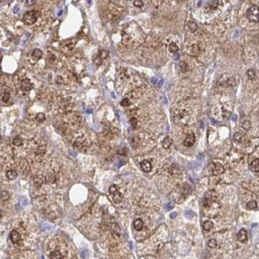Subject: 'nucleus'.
<instances>
[{
	"label": "nucleus",
	"instance_id": "f257e3e1",
	"mask_svg": "<svg viewBox=\"0 0 259 259\" xmlns=\"http://www.w3.org/2000/svg\"><path fill=\"white\" fill-rule=\"evenodd\" d=\"M39 13L37 10H30V11L26 12L24 16H23V22L27 25H31L36 23L38 19Z\"/></svg>",
	"mask_w": 259,
	"mask_h": 259
},
{
	"label": "nucleus",
	"instance_id": "f03ea898",
	"mask_svg": "<svg viewBox=\"0 0 259 259\" xmlns=\"http://www.w3.org/2000/svg\"><path fill=\"white\" fill-rule=\"evenodd\" d=\"M246 16L250 22L257 23L259 22V7L256 5L250 6L246 11Z\"/></svg>",
	"mask_w": 259,
	"mask_h": 259
},
{
	"label": "nucleus",
	"instance_id": "7ed1b4c3",
	"mask_svg": "<svg viewBox=\"0 0 259 259\" xmlns=\"http://www.w3.org/2000/svg\"><path fill=\"white\" fill-rule=\"evenodd\" d=\"M209 170L214 175L223 174L225 172V167L220 163H211L209 165Z\"/></svg>",
	"mask_w": 259,
	"mask_h": 259
},
{
	"label": "nucleus",
	"instance_id": "20e7f679",
	"mask_svg": "<svg viewBox=\"0 0 259 259\" xmlns=\"http://www.w3.org/2000/svg\"><path fill=\"white\" fill-rule=\"evenodd\" d=\"M109 192H110V193L111 195H112V200H113V201L115 202V203H117V204H118L121 202L122 201V194L118 192V190H117V187L116 185H112V186H111L110 187V188H109Z\"/></svg>",
	"mask_w": 259,
	"mask_h": 259
},
{
	"label": "nucleus",
	"instance_id": "39448f33",
	"mask_svg": "<svg viewBox=\"0 0 259 259\" xmlns=\"http://www.w3.org/2000/svg\"><path fill=\"white\" fill-rule=\"evenodd\" d=\"M21 88L24 92H29L32 88V84L29 79H24L21 82Z\"/></svg>",
	"mask_w": 259,
	"mask_h": 259
},
{
	"label": "nucleus",
	"instance_id": "423d86ee",
	"mask_svg": "<svg viewBox=\"0 0 259 259\" xmlns=\"http://www.w3.org/2000/svg\"><path fill=\"white\" fill-rule=\"evenodd\" d=\"M19 169L23 174H27L29 171V165L26 160L21 159L19 161Z\"/></svg>",
	"mask_w": 259,
	"mask_h": 259
},
{
	"label": "nucleus",
	"instance_id": "0eeeda50",
	"mask_svg": "<svg viewBox=\"0 0 259 259\" xmlns=\"http://www.w3.org/2000/svg\"><path fill=\"white\" fill-rule=\"evenodd\" d=\"M194 142H195V136L193 134H189V135H187V137L183 141V145L186 147H191L194 144Z\"/></svg>",
	"mask_w": 259,
	"mask_h": 259
},
{
	"label": "nucleus",
	"instance_id": "6e6552de",
	"mask_svg": "<svg viewBox=\"0 0 259 259\" xmlns=\"http://www.w3.org/2000/svg\"><path fill=\"white\" fill-rule=\"evenodd\" d=\"M10 241L13 244H17V243H19V241L21 240V237H20V234L16 231H12L10 234Z\"/></svg>",
	"mask_w": 259,
	"mask_h": 259
},
{
	"label": "nucleus",
	"instance_id": "1a4fd4ad",
	"mask_svg": "<svg viewBox=\"0 0 259 259\" xmlns=\"http://www.w3.org/2000/svg\"><path fill=\"white\" fill-rule=\"evenodd\" d=\"M141 168H142L143 171L144 172H149L152 169V165H151L150 162L148 160H144V161L141 163Z\"/></svg>",
	"mask_w": 259,
	"mask_h": 259
},
{
	"label": "nucleus",
	"instance_id": "9d476101",
	"mask_svg": "<svg viewBox=\"0 0 259 259\" xmlns=\"http://www.w3.org/2000/svg\"><path fill=\"white\" fill-rule=\"evenodd\" d=\"M250 168L251 171L257 173L259 172V158H255L250 164Z\"/></svg>",
	"mask_w": 259,
	"mask_h": 259
},
{
	"label": "nucleus",
	"instance_id": "9b49d317",
	"mask_svg": "<svg viewBox=\"0 0 259 259\" xmlns=\"http://www.w3.org/2000/svg\"><path fill=\"white\" fill-rule=\"evenodd\" d=\"M237 239H238V241L242 242V243H244V242H245L247 240V231L245 229H241L238 231V233H237Z\"/></svg>",
	"mask_w": 259,
	"mask_h": 259
},
{
	"label": "nucleus",
	"instance_id": "f8f14e48",
	"mask_svg": "<svg viewBox=\"0 0 259 259\" xmlns=\"http://www.w3.org/2000/svg\"><path fill=\"white\" fill-rule=\"evenodd\" d=\"M31 57L35 61L40 60V59L43 57V52H42V50L38 49V48H35V49H34L32 51V53H31Z\"/></svg>",
	"mask_w": 259,
	"mask_h": 259
},
{
	"label": "nucleus",
	"instance_id": "ddd939ff",
	"mask_svg": "<svg viewBox=\"0 0 259 259\" xmlns=\"http://www.w3.org/2000/svg\"><path fill=\"white\" fill-rule=\"evenodd\" d=\"M108 55H109V52L107 51V50L103 49V50H100L99 51V53H98V56L97 59L99 61V63H101L102 62V61L106 60V59L108 57Z\"/></svg>",
	"mask_w": 259,
	"mask_h": 259
},
{
	"label": "nucleus",
	"instance_id": "4468645a",
	"mask_svg": "<svg viewBox=\"0 0 259 259\" xmlns=\"http://www.w3.org/2000/svg\"><path fill=\"white\" fill-rule=\"evenodd\" d=\"M46 152V145L42 144L40 146L37 147V149H35V155L37 156H43V155Z\"/></svg>",
	"mask_w": 259,
	"mask_h": 259
},
{
	"label": "nucleus",
	"instance_id": "2eb2a0df",
	"mask_svg": "<svg viewBox=\"0 0 259 259\" xmlns=\"http://www.w3.org/2000/svg\"><path fill=\"white\" fill-rule=\"evenodd\" d=\"M134 227L136 231H141L144 228V221L141 218H137L134 221Z\"/></svg>",
	"mask_w": 259,
	"mask_h": 259
},
{
	"label": "nucleus",
	"instance_id": "dca6fc26",
	"mask_svg": "<svg viewBox=\"0 0 259 259\" xmlns=\"http://www.w3.org/2000/svg\"><path fill=\"white\" fill-rule=\"evenodd\" d=\"M181 192H182V194L183 195H188L189 193H191V187L187 184H184L181 188Z\"/></svg>",
	"mask_w": 259,
	"mask_h": 259
},
{
	"label": "nucleus",
	"instance_id": "f3484780",
	"mask_svg": "<svg viewBox=\"0 0 259 259\" xmlns=\"http://www.w3.org/2000/svg\"><path fill=\"white\" fill-rule=\"evenodd\" d=\"M111 233L115 237H118L120 235V228L117 224H112L111 226Z\"/></svg>",
	"mask_w": 259,
	"mask_h": 259
},
{
	"label": "nucleus",
	"instance_id": "a211bd4d",
	"mask_svg": "<svg viewBox=\"0 0 259 259\" xmlns=\"http://www.w3.org/2000/svg\"><path fill=\"white\" fill-rule=\"evenodd\" d=\"M6 176L9 180H14L17 176V172L16 170H8L6 172Z\"/></svg>",
	"mask_w": 259,
	"mask_h": 259
},
{
	"label": "nucleus",
	"instance_id": "6ab92c4d",
	"mask_svg": "<svg viewBox=\"0 0 259 259\" xmlns=\"http://www.w3.org/2000/svg\"><path fill=\"white\" fill-rule=\"evenodd\" d=\"M172 139L169 137V136H167V137H165L163 139V147L164 149H168L170 146H171V144H172Z\"/></svg>",
	"mask_w": 259,
	"mask_h": 259
},
{
	"label": "nucleus",
	"instance_id": "aec40b11",
	"mask_svg": "<svg viewBox=\"0 0 259 259\" xmlns=\"http://www.w3.org/2000/svg\"><path fill=\"white\" fill-rule=\"evenodd\" d=\"M74 145L76 147H78L79 149H82L83 146H86V139H83V138H78L76 140V142H75Z\"/></svg>",
	"mask_w": 259,
	"mask_h": 259
},
{
	"label": "nucleus",
	"instance_id": "412c9836",
	"mask_svg": "<svg viewBox=\"0 0 259 259\" xmlns=\"http://www.w3.org/2000/svg\"><path fill=\"white\" fill-rule=\"evenodd\" d=\"M213 227V223L211 220H206L203 223V228L205 231H210Z\"/></svg>",
	"mask_w": 259,
	"mask_h": 259
},
{
	"label": "nucleus",
	"instance_id": "4be33fe9",
	"mask_svg": "<svg viewBox=\"0 0 259 259\" xmlns=\"http://www.w3.org/2000/svg\"><path fill=\"white\" fill-rule=\"evenodd\" d=\"M50 258L51 259H62V255L60 251L58 250H54L50 254Z\"/></svg>",
	"mask_w": 259,
	"mask_h": 259
},
{
	"label": "nucleus",
	"instance_id": "5701e85b",
	"mask_svg": "<svg viewBox=\"0 0 259 259\" xmlns=\"http://www.w3.org/2000/svg\"><path fill=\"white\" fill-rule=\"evenodd\" d=\"M256 207H257V204H256V202L255 201H250L248 202L247 205H246V208H247L248 210H254V209H256Z\"/></svg>",
	"mask_w": 259,
	"mask_h": 259
},
{
	"label": "nucleus",
	"instance_id": "b1692460",
	"mask_svg": "<svg viewBox=\"0 0 259 259\" xmlns=\"http://www.w3.org/2000/svg\"><path fill=\"white\" fill-rule=\"evenodd\" d=\"M170 173H171V174H173V175H177L178 174H181V170H180V168H179L177 166L175 165V164H174V165H172V167L170 168Z\"/></svg>",
	"mask_w": 259,
	"mask_h": 259
},
{
	"label": "nucleus",
	"instance_id": "393cba45",
	"mask_svg": "<svg viewBox=\"0 0 259 259\" xmlns=\"http://www.w3.org/2000/svg\"><path fill=\"white\" fill-rule=\"evenodd\" d=\"M168 49H169V51L171 52V53H176L179 50V47L176 43H171L169 44V46H168Z\"/></svg>",
	"mask_w": 259,
	"mask_h": 259
},
{
	"label": "nucleus",
	"instance_id": "a878e982",
	"mask_svg": "<svg viewBox=\"0 0 259 259\" xmlns=\"http://www.w3.org/2000/svg\"><path fill=\"white\" fill-rule=\"evenodd\" d=\"M187 26H188V29H190V31L191 32H195V31L197 30V29H198V25L196 23H194V22H188V24H187Z\"/></svg>",
	"mask_w": 259,
	"mask_h": 259
},
{
	"label": "nucleus",
	"instance_id": "bb28decb",
	"mask_svg": "<svg viewBox=\"0 0 259 259\" xmlns=\"http://www.w3.org/2000/svg\"><path fill=\"white\" fill-rule=\"evenodd\" d=\"M179 66H180L181 71H182V72H183V73H185V72H187V71H188V70H189V66H188V64H187V63L185 62H180Z\"/></svg>",
	"mask_w": 259,
	"mask_h": 259
},
{
	"label": "nucleus",
	"instance_id": "cd10ccee",
	"mask_svg": "<svg viewBox=\"0 0 259 259\" xmlns=\"http://www.w3.org/2000/svg\"><path fill=\"white\" fill-rule=\"evenodd\" d=\"M241 126L245 130H249L250 126H251V124H250V122L249 120H244L241 123Z\"/></svg>",
	"mask_w": 259,
	"mask_h": 259
},
{
	"label": "nucleus",
	"instance_id": "c85d7f7f",
	"mask_svg": "<svg viewBox=\"0 0 259 259\" xmlns=\"http://www.w3.org/2000/svg\"><path fill=\"white\" fill-rule=\"evenodd\" d=\"M206 245H207L208 247H210V248H215L217 245H218V242H217V240L216 239H214V238H211V239H209L207 241V243H206Z\"/></svg>",
	"mask_w": 259,
	"mask_h": 259
},
{
	"label": "nucleus",
	"instance_id": "c756f323",
	"mask_svg": "<svg viewBox=\"0 0 259 259\" xmlns=\"http://www.w3.org/2000/svg\"><path fill=\"white\" fill-rule=\"evenodd\" d=\"M130 144H131V146L133 147V148H136V147L138 146V144H139V138L137 137V136H133V137L130 139Z\"/></svg>",
	"mask_w": 259,
	"mask_h": 259
},
{
	"label": "nucleus",
	"instance_id": "7c9ffc66",
	"mask_svg": "<svg viewBox=\"0 0 259 259\" xmlns=\"http://www.w3.org/2000/svg\"><path fill=\"white\" fill-rule=\"evenodd\" d=\"M10 92L9 91H5L3 93H2V96H1L2 101H3V102H8V100L10 99Z\"/></svg>",
	"mask_w": 259,
	"mask_h": 259
},
{
	"label": "nucleus",
	"instance_id": "2f4dec72",
	"mask_svg": "<svg viewBox=\"0 0 259 259\" xmlns=\"http://www.w3.org/2000/svg\"><path fill=\"white\" fill-rule=\"evenodd\" d=\"M233 139L237 143H241L242 139H243V134L241 132H236L234 134V136H233Z\"/></svg>",
	"mask_w": 259,
	"mask_h": 259
},
{
	"label": "nucleus",
	"instance_id": "473e14b6",
	"mask_svg": "<svg viewBox=\"0 0 259 259\" xmlns=\"http://www.w3.org/2000/svg\"><path fill=\"white\" fill-rule=\"evenodd\" d=\"M12 143H13L15 146H21L23 144V139L20 136H16L13 139V141H12Z\"/></svg>",
	"mask_w": 259,
	"mask_h": 259
},
{
	"label": "nucleus",
	"instance_id": "72a5a7b5",
	"mask_svg": "<svg viewBox=\"0 0 259 259\" xmlns=\"http://www.w3.org/2000/svg\"><path fill=\"white\" fill-rule=\"evenodd\" d=\"M247 76L250 79H254L255 77H256V71L252 68L249 69L247 71Z\"/></svg>",
	"mask_w": 259,
	"mask_h": 259
},
{
	"label": "nucleus",
	"instance_id": "f704fd0d",
	"mask_svg": "<svg viewBox=\"0 0 259 259\" xmlns=\"http://www.w3.org/2000/svg\"><path fill=\"white\" fill-rule=\"evenodd\" d=\"M10 199V194L6 191H1V200L2 201H6Z\"/></svg>",
	"mask_w": 259,
	"mask_h": 259
},
{
	"label": "nucleus",
	"instance_id": "c9c22d12",
	"mask_svg": "<svg viewBox=\"0 0 259 259\" xmlns=\"http://www.w3.org/2000/svg\"><path fill=\"white\" fill-rule=\"evenodd\" d=\"M218 4H220V2H218V1H211V2H209V3H208V6H209L211 9L215 10L216 8L218 6Z\"/></svg>",
	"mask_w": 259,
	"mask_h": 259
},
{
	"label": "nucleus",
	"instance_id": "e433bc0d",
	"mask_svg": "<svg viewBox=\"0 0 259 259\" xmlns=\"http://www.w3.org/2000/svg\"><path fill=\"white\" fill-rule=\"evenodd\" d=\"M35 119H36V121L41 122L42 123V122H43L44 120L46 119V117L43 113H38V114L35 116Z\"/></svg>",
	"mask_w": 259,
	"mask_h": 259
},
{
	"label": "nucleus",
	"instance_id": "4c0bfd02",
	"mask_svg": "<svg viewBox=\"0 0 259 259\" xmlns=\"http://www.w3.org/2000/svg\"><path fill=\"white\" fill-rule=\"evenodd\" d=\"M200 50H199V46L197 45V44H194L193 46H192V48H191V52H190V54H198V52H199Z\"/></svg>",
	"mask_w": 259,
	"mask_h": 259
},
{
	"label": "nucleus",
	"instance_id": "58836bf2",
	"mask_svg": "<svg viewBox=\"0 0 259 259\" xmlns=\"http://www.w3.org/2000/svg\"><path fill=\"white\" fill-rule=\"evenodd\" d=\"M130 125H131L132 127H133L134 129H135V128H136V126H137L138 121H137V119H136V117H131V118H130Z\"/></svg>",
	"mask_w": 259,
	"mask_h": 259
},
{
	"label": "nucleus",
	"instance_id": "ea45409f",
	"mask_svg": "<svg viewBox=\"0 0 259 259\" xmlns=\"http://www.w3.org/2000/svg\"><path fill=\"white\" fill-rule=\"evenodd\" d=\"M34 182H35V184L36 185V186H40V185L43 184V180L41 177H39V176H36V177L35 178V180H34Z\"/></svg>",
	"mask_w": 259,
	"mask_h": 259
},
{
	"label": "nucleus",
	"instance_id": "a19ab883",
	"mask_svg": "<svg viewBox=\"0 0 259 259\" xmlns=\"http://www.w3.org/2000/svg\"><path fill=\"white\" fill-rule=\"evenodd\" d=\"M226 85L228 86H235V79L233 78H229L226 79Z\"/></svg>",
	"mask_w": 259,
	"mask_h": 259
},
{
	"label": "nucleus",
	"instance_id": "79ce46f5",
	"mask_svg": "<svg viewBox=\"0 0 259 259\" xmlns=\"http://www.w3.org/2000/svg\"><path fill=\"white\" fill-rule=\"evenodd\" d=\"M133 5L136 7H142L144 5V1H141V0H135L133 2Z\"/></svg>",
	"mask_w": 259,
	"mask_h": 259
},
{
	"label": "nucleus",
	"instance_id": "37998d69",
	"mask_svg": "<svg viewBox=\"0 0 259 259\" xmlns=\"http://www.w3.org/2000/svg\"><path fill=\"white\" fill-rule=\"evenodd\" d=\"M129 105H130V99H129V98H125V99L122 100L121 106H125V107H128Z\"/></svg>",
	"mask_w": 259,
	"mask_h": 259
},
{
	"label": "nucleus",
	"instance_id": "c03bdc74",
	"mask_svg": "<svg viewBox=\"0 0 259 259\" xmlns=\"http://www.w3.org/2000/svg\"><path fill=\"white\" fill-rule=\"evenodd\" d=\"M186 216H187V218H192L193 216V212L192 211H187L186 212Z\"/></svg>",
	"mask_w": 259,
	"mask_h": 259
},
{
	"label": "nucleus",
	"instance_id": "a18cd8bd",
	"mask_svg": "<svg viewBox=\"0 0 259 259\" xmlns=\"http://www.w3.org/2000/svg\"><path fill=\"white\" fill-rule=\"evenodd\" d=\"M176 216H177V213H176V212H173V213L170 214V218H174V217H176Z\"/></svg>",
	"mask_w": 259,
	"mask_h": 259
},
{
	"label": "nucleus",
	"instance_id": "49530a36",
	"mask_svg": "<svg viewBox=\"0 0 259 259\" xmlns=\"http://www.w3.org/2000/svg\"><path fill=\"white\" fill-rule=\"evenodd\" d=\"M172 208H173V206H169V205H168L167 206V209H172Z\"/></svg>",
	"mask_w": 259,
	"mask_h": 259
},
{
	"label": "nucleus",
	"instance_id": "de8ad7c7",
	"mask_svg": "<svg viewBox=\"0 0 259 259\" xmlns=\"http://www.w3.org/2000/svg\"><path fill=\"white\" fill-rule=\"evenodd\" d=\"M232 118H233V120H236V118H237V117H236V116H234V117H233Z\"/></svg>",
	"mask_w": 259,
	"mask_h": 259
}]
</instances>
